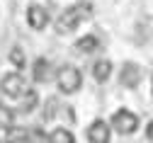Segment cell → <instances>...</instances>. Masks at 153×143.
Listing matches in <instances>:
<instances>
[{
  "label": "cell",
  "mask_w": 153,
  "mask_h": 143,
  "mask_svg": "<svg viewBox=\"0 0 153 143\" xmlns=\"http://www.w3.org/2000/svg\"><path fill=\"white\" fill-rule=\"evenodd\" d=\"M109 73H112V63L109 61H97V63L92 66V75H95L97 83H105V80L109 78Z\"/></svg>",
  "instance_id": "cell-12"
},
{
  "label": "cell",
  "mask_w": 153,
  "mask_h": 143,
  "mask_svg": "<svg viewBox=\"0 0 153 143\" xmlns=\"http://www.w3.org/2000/svg\"><path fill=\"white\" fill-rule=\"evenodd\" d=\"M139 78H141V73H139V68L134 66V63H124V66H122L119 80H122L124 87H136V85H139Z\"/></svg>",
  "instance_id": "cell-7"
},
{
  "label": "cell",
  "mask_w": 153,
  "mask_h": 143,
  "mask_svg": "<svg viewBox=\"0 0 153 143\" xmlns=\"http://www.w3.org/2000/svg\"><path fill=\"white\" fill-rule=\"evenodd\" d=\"M97 44H100V39H97V36H92V34H88V36H83V39H78V41H75V51H80V53H90V51L97 49Z\"/></svg>",
  "instance_id": "cell-11"
},
{
  "label": "cell",
  "mask_w": 153,
  "mask_h": 143,
  "mask_svg": "<svg viewBox=\"0 0 153 143\" xmlns=\"http://www.w3.org/2000/svg\"><path fill=\"white\" fill-rule=\"evenodd\" d=\"M49 75H51V66H49V61H46V58H39V61L34 63V80H36V83H46Z\"/></svg>",
  "instance_id": "cell-10"
},
{
  "label": "cell",
  "mask_w": 153,
  "mask_h": 143,
  "mask_svg": "<svg viewBox=\"0 0 153 143\" xmlns=\"http://www.w3.org/2000/svg\"><path fill=\"white\" fill-rule=\"evenodd\" d=\"M36 104H39V97H36V92H32V90H25V92L20 95V112H22V114L32 112Z\"/></svg>",
  "instance_id": "cell-8"
},
{
  "label": "cell",
  "mask_w": 153,
  "mask_h": 143,
  "mask_svg": "<svg viewBox=\"0 0 153 143\" xmlns=\"http://www.w3.org/2000/svg\"><path fill=\"white\" fill-rule=\"evenodd\" d=\"M27 22L32 29H44L49 24V12L42 7V5H32L27 10Z\"/></svg>",
  "instance_id": "cell-5"
},
{
  "label": "cell",
  "mask_w": 153,
  "mask_h": 143,
  "mask_svg": "<svg viewBox=\"0 0 153 143\" xmlns=\"http://www.w3.org/2000/svg\"><path fill=\"white\" fill-rule=\"evenodd\" d=\"M85 17V7H68L59 15V22H56V32L59 34H71L78 29V24Z\"/></svg>",
  "instance_id": "cell-2"
},
{
  "label": "cell",
  "mask_w": 153,
  "mask_h": 143,
  "mask_svg": "<svg viewBox=\"0 0 153 143\" xmlns=\"http://www.w3.org/2000/svg\"><path fill=\"white\" fill-rule=\"evenodd\" d=\"M10 63L17 68H25V51L22 49H12L10 51Z\"/></svg>",
  "instance_id": "cell-14"
},
{
  "label": "cell",
  "mask_w": 153,
  "mask_h": 143,
  "mask_svg": "<svg viewBox=\"0 0 153 143\" xmlns=\"http://www.w3.org/2000/svg\"><path fill=\"white\" fill-rule=\"evenodd\" d=\"M148 138H151V141H153V124H151V126H148Z\"/></svg>",
  "instance_id": "cell-16"
},
{
  "label": "cell",
  "mask_w": 153,
  "mask_h": 143,
  "mask_svg": "<svg viewBox=\"0 0 153 143\" xmlns=\"http://www.w3.org/2000/svg\"><path fill=\"white\" fill-rule=\"evenodd\" d=\"M88 141L90 143H109V126L105 121H95L88 129Z\"/></svg>",
  "instance_id": "cell-6"
},
{
  "label": "cell",
  "mask_w": 153,
  "mask_h": 143,
  "mask_svg": "<svg viewBox=\"0 0 153 143\" xmlns=\"http://www.w3.org/2000/svg\"><path fill=\"white\" fill-rule=\"evenodd\" d=\"M56 83H59V90L63 95H73V92H78L80 85H83V75L78 68H73V66H63L59 73H56Z\"/></svg>",
  "instance_id": "cell-1"
},
{
  "label": "cell",
  "mask_w": 153,
  "mask_h": 143,
  "mask_svg": "<svg viewBox=\"0 0 153 143\" xmlns=\"http://www.w3.org/2000/svg\"><path fill=\"white\" fill-rule=\"evenodd\" d=\"M0 90H3L7 97H20L25 92V78L20 73H7L3 80H0Z\"/></svg>",
  "instance_id": "cell-4"
},
{
  "label": "cell",
  "mask_w": 153,
  "mask_h": 143,
  "mask_svg": "<svg viewBox=\"0 0 153 143\" xmlns=\"http://www.w3.org/2000/svg\"><path fill=\"white\" fill-rule=\"evenodd\" d=\"M46 141H49V143H73L75 138H73V133H71L68 129H61V126H59V129H53V131L49 133Z\"/></svg>",
  "instance_id": "cell-13"
},
{
  "label": "cell",
  "mask_w": 153,
  "mask_h": 143,
  "mask_svg": "<svg viewBox=\"0 0 153 143\" xmlns=\"http://www.w3.org/2000/svg\"><path fill=\"white\" fill-rule=\"evenodd\" d=\"M112 126H114L117 133L129 136V133H134V131L139 129V116L134 114V112H129V109H117L114 116H112Z\"/></svg>",
  "instance_id": "cell-3"
},
{
  "label": "cell",
  "mask_w": 153,
  "mask_h": 143,
  "mask_svg": "<svg viewBox=\"0 0 153 143\" xmlns=\"http://www.w3.org/2000/svg\"><path fill=\"white\" fill-rule=\"evenodd\" d=\"M5 143H29V131L27 129L10 126L7 133H5Z\"/></svg>",
  "instance_id": "cell-9"
},
{
  "label": "cell",
  "mask_w": 153,
  "mask_h": 143,
  "mask_svg": "<svg viewBox=\"0 0 153 143\" xmlns=\"http://www.w3.org/2000/svg\"><path fill=\"white\" fill-rule=\"evenodd\" d=\"M12 119H15V114L7 107H0V124L3 126H12Z\"/></svg>",
  "instance_id": "cell-15"
}]
</instances>
